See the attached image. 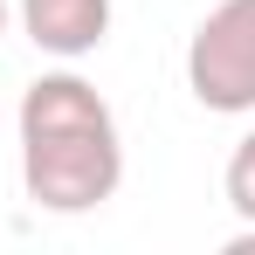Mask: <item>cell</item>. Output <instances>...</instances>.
Segmentation results:
<instances>
[{
	"label": "cell",
	"instance_id": "cell-1",
	"mask_svg": "<svg viewBox=\"0 0 255 255\" xmlns=\"http://www.w3.org/2000/svg\"><path fill=\"white\" fill-rule=\"evenodd\" d=\"M21 186L42 214H97L125 186V138L111 104L76 69H48L21 90Z\"/></svg>",
	"mask_w": 255,
	"mask_h": 255
},
{
	"label": "cell",
	"instance_id": "cell-2",
	"mask_svg": "<svg viewBox=\"0 0 255 255\" xmlns=\"http://www.w3.org/2000/svg\"><path fill=\"white\" fill-rule=\"evenodd\" d=\"M186 90L221 118L255 111V0H221L200 14L186 42Z\"/></svg>",
	"mask_w": 255,
	"mask_h": 255
},
{
	"label": "cell",
	"instance_id": "cell-3",
	"mask_svg": "<svg viewBox=\"0 0 255 255\" xmlns=\"http://www.w3.org/2000/svg\"><path fill=\"white\" fill-rule=\"evenodd\" d=\"M21 28L28 42L55 62H83L111 35V0H21Z\"/></svg>",
	"mask_w": 255,
	"mask_h": 255
},
{
	"label": "cell",
	"instance_id": "cell-4",
	"mask_svg": "<svg viewBox=\"0 0 255 255\" xmlns=\"http://www.w3.org/2000/svg\"><path fill=\"white\" fill-rule=\"evenodd\" d=\"M228 207H235V221H255V131L228 152Z\"/></svg>",
	"mask_w": 255,
	"mask_h": 255
},
{
	"label": "cell",
	"instance_id": "cell-5",
	"mask_svg": "<svg viewBox=\"0 0 255 255\" xmlns=\"http://www.w3.org/2000/svg\"><path fill=\"white\" fill-rule=\"evenodd\" d=\"M228 255H255V221H242V235L228 242Z\"/></svg>",
	"mask_w": 255,
	"mask_h": 255
},
{
	"label": "cell",
	"instance_id": "cell-6",
	"mask_svg": "<svg viewBox=\"0 0 255 255\" xmlns=\"http://www.w3.org/2000/svg\"><path fill=\"white\" fill-rule=\"evenodd\" d=\"M0 35H7V0H0Z\"/></svg>",
	"mask_w": 255,
	"mask_h": 255
}]
</instances>
